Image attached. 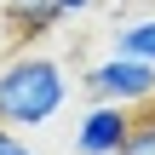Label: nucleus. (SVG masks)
Returning a JSON list of instances; mask_svg holds the SVG:
<instances>
[{"label": "nucleus", "instance_id": "obj_8", "mask_svg": "<svg viewBox=\"0 0 155 155\" xmlns=\"http://www.w3.org/2000/svg\"><path fill=\"white\" fill-rule=\"evenodd\" d=\"M58 6H63V17H75V12H92L98 0H58Z\"/></svg>", "mask_w": 155, "mask_h": 155}, {"label": "nucleus", "instance_id": "obj_4", "mask_svg": "<svg viewBox=\"0 0 155 155\" xmlns=\"http://www.w3.org/2000/svg\"><path fill=\"white\" fill-rule=\"evenodd\" d=\"M0 17H6L12 40H40L63 23V6L58 0H0Z\"/></svg>", "mask_w": 155, "mask_h": 155}, {"label": "nucleus", "instance_id": "obj_5", "mask_svg": "<svg viewBox=\"0 0 155 155\" xmlns=\"http://www.w3.org/2000/svg\"><path fill=\"white\" fill-rule=\"evenodd\" d=\"M109 52L155 63V17H127V23H115V35H109Z\"/></svg>", "mask_w": 155, "mask_h": 155}, {"label": "nucleus", "instance_id": "obj_2", "mask_svg": "<svg viewBox=\"0 0 155 155\" xmlns=\"http://www.w3.org/2000/svg\"><path fill=\"white\" fill-rule=\"evenodd\" d=\"M81 86H86V98H92V104L144 109V104H155V63L109 52V58H98V63H92V69L81 75Z\"/></svg>", "mask_w": 155, "mask_h": 155}, {"label": "nucleus", "instance_id": "obj_1", "mask_svg": "<svg viewBox=\"0 0 155 155\" xmlns=\"http://www.w3.org/2000/svg\"><path fill=\"white\" fill-rule=\"evenodd\" d=\"M69 69L46 52H6L0 58V127L12 132H40L63 115L69 104Z\"/></svg>", "mask_w": 155, "mask_h": 155}, {"label": "nucleus", "instance_id": "obj_7", "mask_svg": "<svg viewBox=\"0 0 155 155\" xmlns=\"http://www.w3.org/2000/svg\"><path fill=\"white\" fill-rule=\"evenodd\" d=\"M0 155H40L23 132H12V127H0Z\"/></svg>", "mask_w": 155, "mask_h": 155}, {"label": "nucleus", "instance_id": "obj_3", "mask_svg": "<svg viewBox=\"0 0 155 155\" xmlns=\"http://www.w3.org/2000/svg\"><path fill=\"white\" fill-rule=\"evenodd\" d=\"M132 109L121 104H92L81 121H75V155H121V144L132 138Z\"/></svg>", "mask_w": 155, "mask_h": 155}, {"label": "nucleus", "instance_id": "obj_6", "mask_svg": "<svg viewBox=\"0 0 155 155\" xmlns=\"http://www.w3.org/2000/svg\"><path fill=\"white\" fill-rule=\"evenodd\" d=\"M121 155H155V115L150 121H132V138L121 144Z\"/></svg>", "mask_w": 155, "mask_h": 155}, {"label": "nucleus", "instance_id": "obj_9", "mask_svg": "<svg viewBox=\"0 0 155 155\" xmlns=\"http://www.w3.org/2000/svg\"><path fill=\"white\" fill-rule=\"evenodd\" d=\"M12 46H17V40H12V29H6V17H0V58H6Z\"/></svg>", "mask_w": 155, "mask_h": 155}]
</instances>
